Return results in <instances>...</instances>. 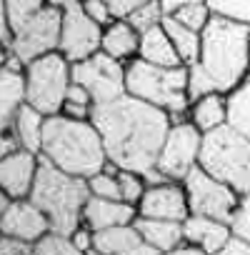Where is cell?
I'll return each mask as SVG.
<instances>
[{"label":"cell","instance_id":"obj_3","mask_svg":"<svg viewBox=\"0 0 250 255\" xmlns=\"http://www.w3.org/2000/svg\"><path fill=\"white\" fill-rule=\"evenodd\" d=\"M220 93L235 90L250 73V25L213 15L203 30V48L198 60Z\"/></svg>","mask_w":250,"mask_h":255},{"label":"cell","instance_id":"obj_46","mask_svg":"<svg viewBox=\"0 0 250 255\" xmlns=\"http://www.w3.org/2000/svg\"><path fill=\"white\" fill-rule=\"evenodd\" d=\"M73 3H80V0H48V5H58V8H68Z\"/></svg>","mask_w":250,"mask_h":255},{"label":"cell","instance_id":"obj_32","mask_svg":"<svg viewBox=\"0 0 250 255\" xmlns=\"http://www.w3.org/2000/svg\"><path fill=\"white\" fill-rule=\"evenodd\" d=\"M173 18H175V20H180L183 25H188V28H193V30L203 33V30H205V25H208V23H210V18H213V10H210V5H208V3H193V5H185V8L175 10V13H173Z\"/></svg>","mask_w":250,"mask_h":255},{"label":"cell","instance_id":"obj_37","mask_svg":"<svg viewBox=\"0 0 250 255\" xmlns=\"http://www.w3.org/2000/svg\"><path fill=\"white\" fill-rule=\"evenodd\" d=\"M35 243L15 238V235H3L0 238V255H33Z\"/></svg>","mask_w":250,"mask_h":255},{"label":"cell","instance_id":"obj_27","mask_svg":"<svg viewBox=\"0 0 250 255\" xmlns=\"http://www.w3.org/2000/svg\"><path fill=\"white\" fill-rule=\"evenodd\" d=\"M35 253L38 255H80L73 238L65 233H58L53 228L35 240Z\"/></svg>","mask_w":250,"mask_h":255},{"label":"cell","instance_id":"obj_10","mask_svg":"<svg viewBox=\"0 0 250 255\" xmlns=\"http://www.w3.org/2000/svg\"><path fill=\"white\" fill-rule=\"evenodd\" d=\"M200 148H203V133L198 125L188 118L183 123H173L165 135V143L158 155V168L170 178V180H185V175L198 165L200 160Z\"/></svg>","mask_w":250,"mask_h":255},{"label":"cell","instance_id":"obj_23","mask_svg":"<svg viewBox=\"0 0 250 255\" xmlns=\"http://www.w3.org/2000/svg\"><path fill=\"white\" fill-rule=\"evenodd\" d=\"M188 115L198 125V130L205 135V133H210V130H215V128L228 123V95L220 93V90L208 93V95L190 103Z\"/></svg>","mask_w":250,"mask_h":255},{"label":"cell","instance_id":"obj_34","mask_svg":"<svg viewBox=\"0 0 250 255\" xmlns=\"http://www.w3.org/2000/svg\"><path fill=\"white\" fill-rule=\"evenodd\" d=\"M208 5L213 15H223L250 25V0H208Z\"/></svg>","mask_w":250,"mask_h":255},{"label":"cell","instance_id":"obj_40","mask_svg":"<svg viewBox=\"0 0 250 255\" xmlns=\"http://www.w3.org/2000/svg\"><path fill=\"white\" fill-rule=\"evenodd\" d=\"M220 255H250V240H245L243 235L233 233L228 238V243L223 245Z\"/></svg>","mask_w":250,"mask_h":255},{"label":"cell","instance_id":"obj_16","mask_svg":"<svg viewBox=\"0 0 250 255\" xmlns=\"http://www.w3.org/2000/svg\"><path fill=\"white\" fill-rule=\"evenodd\" d=\"M95 253L100 255H158L160 250L143 240L135 223L95 230Z\"/></svg>","mask_w":250,"mask_h":255},{"label":"cell","instance_id":"obj_13","mask_svg":"<svg viewBox=\"0 0 250 255\" xmlns=\"http://www.w3.org/2000/svg\"><path fill=\"white\" fill-rule=\"evenodd\" d=\"M138 215L163 218V220H185L190 215V203L185 185L180 180H168L160 185H148L143 200L138 203Z\"/></svg>","mask_w":250,"mask_h":255},{"label":"cell","instance_id":"obj_1","mask_svg":"<svg viewBox=\"0 0 250 255\" xmlns=\"http://www.w3.org/2000/svg\"><path fill=\"white\" fill-rule=\"evenodd\" d=\"M90 120L103 135L108 160L118 168L145 173L158 163L170 130V113L125 93L110 103L93 105Z\"/></svg>","mask_w":250,"mask_h":255},{"label":"cell","instance_id":"obj_43","mask_svg":"<svg viewBox=\"0 0 250 255\" xmlns=\"http://www.w3.org/2000/svg\"><path fill=\"white\" fill-rule=\"evenodd\" d=\"M60 113H65V115H70V118H80V120H90V115H93V108H85V105H75V103H63V110Z\"/></svg>","mask_w":250,"mask_h":255},{"label":"cell","instance_id":"obj_9","mask_svg":"<svg viewBox=\"0 0 250 255\" xmlns=\"http://www.w3.org/2000/svg\"><path fill=\"white\" fill-rule=\"evenodd\" d=\"M73 80L85 85L93 93L95 105L110 103V100L128 93L123 60L108 55L105 50H98L95 55H90L80 63H73Z\"/></svg>","mask_w":250,"mask_h":255},{"label":"cell","instance_id":"obj_4","mask_svg":"<svg viewBox=\"0 0 250 255\" xmlns=\"http://www.w3.org/2000/svg\"><path fill=\"white\" fill-rule=\"evenodd\" d=\"M88 198H90L88 178L65 173L45 155H40V168L30 200L50 218L53 230L73 235V230L83 223V210Z\"/></svg>","mask_w":250,"mask_h":255},{"label":"cell","instance_id":"obj_18","mask_svg":"<svg viewBox=\"0 0 250 255\" xmlns=\"http://www.w3.org/2000/svg\"><path fill=\"white\" fill-rule=\"evenodd\" d=\"M183 233H185V240L200 245L208 255H215V253L220 255L223 245H225L228 238L233 235V228H230V223H225V220L190 213V215L183 220Z\"/></svg>","mask_w":250,"mask_h":255},{"label":"cell","instance_id":"obj_24","mask_svg":"<svg viewBox=\"0 0 250 255\" xmlns=\"http://www.w3.org/2000/svg\"><path fill=\"white\" fill-rule=\"evenodd\" d=\"M45 118L48 115H43L38 108H33L30 103H25L18 113H15V118H13V130L18 133V138H20V143H23V148H28V150H33V153H43V130H45ZM5 130V128H3Z\"/></svg>","mask_w":250,"mask_h":255},{"label":"cell","instance_id":"obj_29","mask_svg":"<svg viewBox=\"0 0 250 255\" xmlns=\"http://www.w3.org/2000/svg\"><path fill=\"white\" fill-rule=\"evenodd\" d=\"M128 20L135 25L138 33H145V30H150V28H155V25H163L165 10H163V5H160V0H148V3L138 5V8L128 15Z\"/></svg>","mask_w":250,"mask_h":255},{"label":"cell","instance_id":"obj_12","mask_svg":"<svg viewBox=\"0 0 250 255\" xmlns=\"http://www.w3.org/2000/svg\"><path fill=\"white\" fill-rule=\"evenodd\" d=\"M103 25H98L85 10L83 3H73L63 8V35L60 53L70 63H80L98 50H103Z\"/></svg>","mask_w":250,"mask_h":255},{"label":"cell","instance_id":"obj_25","mask_svg":"<svg viewBox=\"0 0 250 255\" xmlns=\"http://www.w3.org/2000/svg\"><path fill=\"white\" fill-rule=\"evenodd\" d=\"M163 25H165V30H168V35H170V40H173V45H175L180 60H183L185 65L198 63V60H200V48H203V33H198V30L183 25V23L175 20L173 15H165Z\"/></svg>","mask_w":250,"mask_h":255},{"label":"cell","instance_id":"obj_8","mask_svg":"<svg viewBox=\"0 0 250 255\" xmlns=\"http://www.w3.org/2000/svg\"><path fill=\"white\" fill-rule=\"evenodd\" d=\"M183 185H185V193H188L190 213L230 223V218H233V213L240 203V193L233 185L218 180L215 175H210L200 165H195L185 175Z\"/></svg>","mask_w":250,"mask_h":255},{"label":"cell","instance_id":"obj_38","mask_svg":"<svg viewBox=\"0 0 250 255\" xmlns=\"http://www.w3.org/2000/svg\"><path fill=\"white\" fill-rule=\"evenodd\" d=\"M73 243L78 245L80 253H95V230L88 225V223H80L75 230H73Z\"/></svg>","mask_w":250,"mask_h":255},{"label":"cell","instance_id":"obj_39","mask_svg":"<svg viewBox=\"0 0 250 255\" xmlns=\"http://www.w3.org/2000/svg\"><path fill=\"white\" fill-rule=\"evenodd\" d=\"M65 100H68V103H75V105H85V108H93V105H95V100H93V93H90L85 85L75 83V80L70 83Z\"/></svg>","mask_w":250,"mask_h":255},{"label":"cell","instance_id":"obj_21","mask_svg":"<svg viewBox=\"0 0 250 255\" xmlns=\"http://www.w3.org/2000/svg\"><path fill=\"white\" fill-rule=\"evenodd\" d=\"M28 103V80L25 73L18 70H0V120H3V128L13 125L15 113Z\"/></svg>","mask_w":250,"mask_h":255},{"label":"cell","instance_id":"obj_31","mask_svg":"<svg viewBox=\"0 0 250 255\" xmlns=\"http://www.w3.org/2000/svg\"><path fill=\"white\" fill-rule=\"evenodd\" d=\"M208 93H218V83L210 78V73L200 63L188 65V95H190V103L203 98V95H208Z\"/></svg>","mask_w":250,"mask_h":255},{"label":"cell","instance_id":"obj_42","mask_svg":"<svg viewBox=\"0 0 250 255\" xmlns=\"http://www.w3.org/2000/svg\"><path fill=\"white\" fill-rule=\"evenodd\" d=\"M108 3H110V8H113L115 18H128L138 5L148 3V0H108Z\"/></svg>","mask_w":250,"mask_h":255},{"label":"cell","instance_id":"obj_20","mask_svg":"<svg viewBox=\"0 0 250 255\" xmlns=\"http://www.w3.org/2000/svg\"><path fill=\"white\" fill-rule=\"evenodd\" d=\"M135 228L140 230L143 240L155 245L160 253H173L183 240V223L180 220H163V218H148V215H138L135 218Z\"/></svg>","mask_w":250,"mask_h":255},{"label":"cell","instance_id":"obj_2","mask_svg":"<svg viewBox=\"0 0 250 255\" xmlns=\"http://www.w3.org/2000/svg\"><path fill=\"white\" fill-rule=\"evenodd\" d=\"M50 163L63 168L65 173L90 178L100 173L108 163L103 135L93 120L70 118L65 113H55L45 118L43 130V153Z\"/></svg>","mask_w":250,"mask_h":255},{"label":"cell","instance_id":"obj_6","mask_svg":"<svg viewBox=\"0 0 250 255\" xmlns=\"http://www.w3.org/2000/svg\"><path fill=\"white\" fill-rule=\"evenodd\" d=\"M198 165L233 185L240 195L250 193V138L235 130L230 123L203 135Z\"/></svg>","mask_w":250,"mask_h":255},{"label":"cell","instance_id":"obj_7","mask_svg":"<svg viewBox=\"0 0 250 255\" xmlns=\"http://www.w3.org/2000/svg\"><path fill=\"white\" fill-rule=\"evenodd\" d=\"M25 80L28 103L38 108L43 115H55L63 110L68 88L73 83V63L60 50H53L28 63Z\"/></svg>","mask_w":250,"mask_h":255},{"label":"cell","instance_id":"obj_14","mask_svg":"<svg viewBox=\"0 0 250 255\" xmlns=\"http://www.w3.org/2000/svg\"><path fill=\"white\" fill-rule=\"evenodd\" d=\"M48 230H50V218L30 198H13L8 208L0 210V233L3 235H15L35 243Z\"/></svg>","mask_w":250,"mask_h":255},{"label":"cell","instance_id":"obj_45","mask_svg":"<svg viewBox=\"0 0 250 255\" xmlns=\"http://www.w3.org/2000/svg\"><path fill=\"white\" fill-rule=\"evenodd\" d=\"M173 253H175V255H205V250H203L200 245L190 243V240H183V243H180Z\"/></svg>","mask_w":250,"mask_h":255},{"label":"cell","instance_id":"obj_36","mask_svg":"<svg viewBox=\"0 0 250 255\" xmlns=\"http://www.w3.org/2000/svg\"><path fill=\"white\" fill-rule=\"evenodd\" d=\"M83 3V10L98 23V25H110L113 20H115V13H113V8H110V3L108 0H80Z\"/></svg>","mask_w":250,"mask_h":255},{"label":"cell","instance_id":"obj_28","mask_svg":"<svg viewBox=\"0 0 250 255\" xmlns=\"http://www.w3.org/2000/svg\"><path fill=\"white\" fill-rule=\"evenodd\" d=\"M45 5H48V0H0V10L8 15L13 30H18L28 18H33Z\"/></svg>","mask_w":250,"mask_h":255},{"label":"cell","instance_id":"obj_5","mask_svg":"<svg viewBox=\"0 0 250 255\" xmlns=\"http://www.w3.org/2000/svg\"><path fill=\"white\" fill-rule=\"evenodd\" d=\"M125 85L128 93L153 103L170 113V123L188 120L185 113L190 110V95H188V65H155L135 55L125 65Z\"/></svg>","mask_w":250,"mask_h":255},{"label":"cell","instance_id":"obj_33","mask_svg":"<svg viewBox=\"0 0 250 255\" xmlns=\"http://www.w3.org/2000/svg\"><path fill=\"white\" fill-rule=\"evenodd\" d=\"M88 188H90V195L123 200V195H120V180H118V173L100 170V173H95V175H90V178H88Z\"/></svg>","mask_w":250,"mask_h":255},{"label":"cell","instance_id":"obj_35","mask_svg":"<svg viewBox=\"0 0 250 255\" xmlns=\"http://www.w3.org/2000/svg\"><path fill=\"white\" fill-rule=\"evenodd\" d=\"M230 228H233V233L250 240V193L240 195V203H238V208L230 218Z\"/></svg>","mask_w":250,"mask_h":255},{"label":"cell","instance_id":"obj_30","mask_svg":"<svg viewBox=\"0 0 250 255\" xmlns=\"http://www.w3.org/2000/svg\"><path fill=\"white\" fill-rule=\"evenodd\" d=\"M118 180H120V195H123V200H125V203L138 205V203L143 200V195H145V190H148V180H145V175H143V173L120 168Z\"/></svg>","mask_w":250,"mask_h":255},{"label":"cell","instance_id":"obj_26","mask_svg":"<svg viewBox=\"0 0 250 255\" xmlns=\"http://www.w3.org/2000/svg\"><path fill=\"white\" fill-rule=\"evenodd\" d=\"M228 123L250 138V78L228 93Z\"/></svg>","mask_w":250,"mask_h":255},{"label":"cell","instance_id":"obj_19","mask_svg":"<svg viewBox=\"0 0 250 255\" xmlns=\"http://www.w3.org/2000/svg\"><path fill=\"white\" fill-rule=\"evenodd\" d=\"M103 50L118 60H133L140 50V33L128 18H115L103 30Z\"/></svg>","mask_w":250,"mask_h":255},{"label":"cell","instance_id":"obj_44","mask_svg":"<svg viewBox=\"0 0 250 255\" xmlns=\"http://www.w3.org/2000/svg\"><path fill=\"white\" fill-rule=\"evenodd\" d=\"M193 3H208V0H160L165 15H173L175 10H180V8H185V5H193Z\"/></svg>","mask_w":250,"mask_h":255},{"label":"cell","instance_id":"obj_22","mask_svg":"<svg viewBox=\"0 0 250 255\" xmlns=\"http://www.w3.org/2000/svg\"><path fill=\"white\" fill-rule=\"evenodd\" d=\"M138 55L148 63H155V65H165V68H175V65H183L165 25H155L145 33H140V50Z\"/></svg>","mask_w":250,"mask_h":255},{"label":"cell","instance_id":"obj_17","mask_svg":"<svg viewBox=\"0 0 250 255\" xmlns=\"http://www.w3.org/2000/svg\"><path fill=\"white\" fill-rule=\"evenodd\" d=\"M135 218H138V205L125 200H113V198H98V195H90L83 210V223H88L93 230L135 223Z\"/></svg>","mask_w":250,"mask_h":255},{"label":"cell","instance_id":"obj_41","mask_svg":"<svg viewBox=\"0 0 250 255\" xmlns=\"http://www.w3.org/2000/svg\"><path fill=\"white\" fill-rule=\"evenodd\" d=\"M20 148H23V143H20L18 133L13 130V128H5V130H3V140H0V158L10 155V153H15Z\"/></svg>","mask_w":250,"mask_h":255},{"label":"cell","instance_id":"obj_15","mask_svg":"<svg viewBox=\"0 0 250 255\" xmlns=\"http://www.w3.org/2000/svg\"><path fill=\"white\" fill-rule=\"evenodd\" d=\"M40 168V155L20 148L10 155L0 158V190L13 198H30Z\"/></svg>","mask_w":250,"mask_h":255},{"label":"cell","instance_id":"obj_11","mask_svg":"<svg viewBox=\"0 0 250 255\" xmlns=\"http://www.w3.org/2000/svg\"><path fill=\"white\" fill-rule=\"evenodd\" d=\"M60 35H63V8L45 5L15 30L13 50L25 63H30L40 55L60 50Z\"/></svg>","mask_w":250,"mask_h":255}]
</instances>
